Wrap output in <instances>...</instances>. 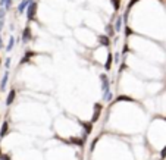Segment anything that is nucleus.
<instances>
[{
	"instance_id": "nucleus-1",
	"label": "nucleus",
	"mask_w": 166,
	"mask_h": 160,
	"mask_svg": "<svg viewBox=\"0 0 166 160\" xmlns=\"http://www.w3.org/2000/svg\"><path fill=\"white\" fill-rule=\"evenodd\" d=\"M100 81H101V90H103V99L110 101L112 100V93H110V85H109V78L106 74L100 75Z\"/></svg>"
},
{
	"instance_id": "nucleus-2",
	"label": "nucleus",
	"mask_w": 166,
	"mask_h": 160,
	"mask_svg": "<svg viewBox=\"0 0 166 160\" xmlns=\"http://www.w3.org/2000/svg\"><path fill=\"white\" fill-rule=\"evenodd\" d=\"M35 13H37V3L31 2V5L26 9V18H28V21H33L34 16H35Z\"/></svg>"
},
{
	"instance_id": "nucleus-3",
	"label": "nucleus",
	"mask_w": 166,
	"mask_h": 160,
	"mask_svg": "<svg viewBox=\"0 0 166 160\" xmlns=\"http://www.w3.org/2000/svg\"><path fill=\"white\" fill-rule=\"evenodd\" d=\"M101 109H103V107H101V104H100V103H96V104H94V115H93V118H91L93 123L99 120L100 113H101Z\"/></svg>"
},
{
	"instance_id": "nucleus-4",
	"label": "nucleus",
	"mask_w": 166,
	"mask_h": 160,
	"mask_svg": "<svg viewBox=\"0 0 166 160\" xmlns=\"http://www.w3.org/2000/svg\"><path fill=\"white\" fill-rule=\"evenodd\" d=\"M97 40H99V44L100 46H104V47H109L110 46V37L109 35H99L97 37Z\"/></svg>"
},
{
	"instance_id": "nucleus-5",
	"label": "nucleus",
	"mask_w": 166,
	"mask_h": 160,
	"mask_svg": "<svg viewBox=\"0 0 166 160\" xmlns=\"http://www.w3.org/2000/svg\"><path fill=\"white\" fill-rule=\"evenodd\" d=\"M31 2H33V0H22V2L19 3V6H18V13H24L25 10L28 9V6L31 5Z\"/></svg>"
},
{
	"instance_id": "nucleus-6",
	"label": "nucleus",
	"mask_w": 166,
	"mask_h": 160,
	"mask_svg": "<svg viewBox=\"0 0 166 160\" xmlns=\"http://www.w3.org/2000/svg\"><path fill=\"white\" fill-rule=\"evenodd\" d=\"M122 22H124V16H118V19L115 21V24H113V28H115L116 33H121V30H122Z\"/></svg>"
},
{
	"instance_id": "nucleus-7",
	"label": "nucleus",
	"mask_w": 166,
	"mask_h": 160,
	"mask_svg": "<svg viewBox=\"0 0 166 160\" xmlns=\"http://www.w3.org/2000/svg\"><path fill=\"white\" fill-rule=\"evenodd\" d=\"M30 40H31V30H30V26H26L24 30V33H22V41L28 43Z\"/></svg>"
},
{
	"instance_id": "nucleus-8",
	"label": "nucleus",
	"mask_w": 166,
	"mask_h": 160,
	"mask_svg": "<svg viewBox=\"0 0 166 160\" xmlns=\"http://www.w3.org/2000/svg\"><path fill=\"white\" fill-rule=\"evenodd\" d=\"M15 97H16V91H15V90H12V91L8 94V99H6V106H10V104L13 103V100H15Z\"/></svg>"
},
{
	"instance_id": "nucleus-9",
	"label": "nucleus",
	"mask_w": 166,
	"mask_h": 160,
	"mask_svg": "<svg viewBox=\"0 0 166 160\" xmlns=\"http://www.w3.org/2000/svg\"><path fill=\"white\" fill-rule=\"evenodd\" d=\"M8 79H9V72L6 71V72H5V75H3V78H2V84H0V90H2V91H3V90H6Z\"/></svg>"
},
{
	"instance_id": "nucleus-10",
	"label": "nucleus",
	"mask_w": 166,
	"mask_h": 160,
	"mask_svg": "<svg viewBox=\"0 0 166 160\" xmlns=\"http://www.w3.org/2000/svg\"><path fill=\"white\" fill-rule=\"evenodd\" d=\"M33 56H35V53H34V51H26V53L24 54V57L21 59V65H24V63H26V62H28V60L31 59Z\"/></svg>"
},
{
	"instance_id": "nucleus-11",
	"label": "nucleus",
	"mask_w": 166,
	"mask_h": 160,
	"mask_svg": "<svg viewBox=\"0 0 166 160\" xmlns=\"http://www.w3.org/2000/svg\"><path fill=\"white\" fill-rule=\"evenodd\" d=\"M8 132H9V123L6 122V120H5V122L2 123V129H0V137L3 138L5 135L8 134Z\"/></svg>"
},
{
	"instance_id": "nucleus-12",
	"label": "nucleus",
	"mask_w": 166,
	"mask_h": 160,
	"mask_svg": "<svg viewBox=\"0 0 166 160\" xmlns=\"http://www.w3.org/2000/svg\"><path fill=\"white\" fill-rule=\"evenodd\" d=\"M83 125V128L85 129V134H91V129H93V122H83L81 123Z\"/></svg>"
},
{
	"instance_id": "nucleus-13",
	"label": "nucleus",
	"mask_w": 166,
	"mask_h": 160,
	"mask_svg": "<svg viewBox=\"0 0 166 160\" xmlns=\"http://www.w3.org/2000/svg\"><path fill=\"white\" fill-rule=\"evenodd\" d=\"M112 62H113V54L110 53L108 56V60H106V65H104V69L106 71H110V68H112Z\"/></svg>"
},
{
	"instance_id": "nucleus-14",
	"label": "nucleus",
	"mask_w": 166,
	"mask_h": 160,
	"mask_svg": "<svg viewBox=\"0 0 166 160\" xmlns=\"http://www.w3.org/2000/svg\"><path fill=\"white\" fill-rule=\"evenodd\" d=\"M13 46H15V37L12 35V37L9 38V43H8V47H6V50L10 51L12 49H13Z\"/></svg>"
},
{
	"instance_id": "nucleus-15",
	"label": "nucleus",
	"mask_w": 166,
	"mask_h": 160,
	"mask_svg": "<svg viewBox=\"0 0 166 160\" xmlns=\"http://www.w3.org/2000/svg\"><path fill=\"white\" fill-rule=\"evenodd\" d=\"M110 3H112V6H113V9L116 12L121 9V0H110Z\"/></svg>"
},
{
	"instance_id": "nucleus-16",
	"label": "nucleus",
	"mask_w": 166,
	"mask_h": 160,
	"mask_svg": "<svg viewBox=\"0 0 166 160\" xmlns=\"http://www.w3.org/2000/svg\"><path fill=\"white\" fill-rule=\"evenodd\" d=\"M106 30H108V34H106V35H109V37H113L115 33H116V31H115V28H113L112 25H106Z\"/></svg>"
},
{
	"instance_id": "nucleus-17",
	"label": "nucleus",
	"mask_w": 166,
	"mask_h": 160,
	"mask_svg": "<svg viewBox=\"0 0 166 160\" xmlns=\"http://www.w3.org/2000/svg\"><path fill=\"white\" fill-rule=\"evenodd\" d=\"M71 144H76V145H84V140H81V138H71V141H69Z\"/></svg>"
},
{
	"instance_id": "nucleus-18",
	"label": "nucleus",
	"mask_w": 166,
	"mask_h": 160,
	"mask_svg": "<svg viewBox=\"0 0 166 160\" xmlns=\"http://www.w3.org/2000/svg\"><path fill=\"white\" fill-rule=\"evenodd\" d=\"M116 101H134V99L128 97V96H119L116 99Z\"/></svg>"
},
{
	"instance_id": "nucleus-19",
	"label": "nucleus",
	"mask_w": 166,
	"mask_h": 160,
	"mask_svg": "<svg viewBox=\"0 0 166 160\" xmlns=\"http://www.w3.org/2000/svg\"><path fill=\"white\" fill-rule=\"evenodd\" d=\"M10 3H12V0H0V6H5L6 9L10 8Z\"/></svg>"
},
{
	"instance_id": "nucleus-20",
	"label": "nucleus",
	"mask_w": 166,
	"mask_h": 160,
	"mask_svg": "<svg viewBox=\"0 0 166 160\" xmlns=\"http://www.w3.org/2000/svg\"><path fill=\"white\" fill-rule=\"evenodd\" d=\"M137 2H138V0H131V2L128 3V6H126V10L129 12V9L132 8V6H134V5H135V3H137Z\"/></svg>"
},
{
	"instance_id": "nucleus-21",
	"label": "nucleus",
	"mask_w": 166,
	"mask_h": 160,
	"mask_svg": "<svg viewBox=\"0 0 166 160\" xmlns=\"http://www.w3.org/2000/svg\"><path fill=\"white\" fill-rule=\"evenodd\" d=\"M131 34H132V30H131L129 26H126V28H125V37H129Z\"/></svg>"
},
{
	"instance_id": "nucleus-22",
	"label": "nucleus",
	"mask_w": 166,
	"mask_h": 160,
	"mask_svg": "<svg viewBox=\"0 0 166 160\" xmlns=\"http://www.w3.org/2000/svg\"><path fill=\"white\" fill-rule=\"evenodd\" d=\"M160 157H162V159H165L166 157V145L162 148V151H160Z\"/></svg>"
},
{
	"instance_id": "nucleus-23",
	"label": "nucleus",
	"mask_w": 166,
	"mask_h": 160,
	"mask_svg": "<svg viewBox=\"0 0 166 160\" xmlns=\"http://www.w3.org/2000/svg\"><path fill=\"white\" fill-rule=\"evenodd\" d=\"M0 159H2V160H9V156H5V154H2V156H0Z\"/></svg>"
},
{
	"instance_id": "nucleus-24",
	"label": "nucleus",
	"mask_w": 166,
	"mask_h": 160,
	"mask_svg": "<svg viewBox=\"0 0 166 160\" xmlns=\"http://www.w3.org/2000/svg\"><path fill=\"white\" fill-rule=\"evenodd\" d=\"M5 65H6V68H9V65H10V59H6V63H5Z\"/></svg>"
},
{
	"instance_id": "nucleus-25",
	"label": "nucleus",
	"mask_w": 166,
	"mask_h": 160,
	"mask_svg": "<svg viewBox=\"0 0 166 160\" xmlns=\"http://www.w3.org/2000/svg\"><path fill=\"white\" fill-rule=\"evenodd\" d=\"M118 60H119V54H118V53H115V62H118Z\"/></svg>"
},
{
	"instance_id": "nucleus-26",
	"label": "nucleus",
	"mask_w": 166,
	"mask_h": 160,
	"mask_svg": "<svg viewBox=\"0 0 166 160\" xmlns=\"http://www.w3.org/2000/svg\"><path fill=\"white\" fill-rule=\"evenodd\" d=\"M0 156H2V150H0Z\"/></svg>"
},
{
	"instance_id": "nucleus-27",
	"label": "nucleus",
	"mask_w": 166,
	"mask_h": 160,
	"mask_svg": "<svg viewBox=\"0 0 166 160\" xmlns=\"http://www.w3.org/2000/svg\"><path fill=\"white\" fill-rule=\"evenodd\" d=\"M0 65H2V60H0Z\"/></svg>"
},
{
	"instance_id": "nucleus-28",
	"label": "nucleus",
	"mask_w": 166,
	"mask_h": 160,
	"mask_svg": "<svg viewBox=\"0 0 166 160\" xmlns=\"http://www.w3.org/2000/svg\"><path fill=\"white\" fill-rule=\"evenodd\" d=\"M0 160H2V159H0Z\"/></svg>"
}]
</instances>
